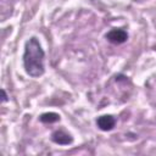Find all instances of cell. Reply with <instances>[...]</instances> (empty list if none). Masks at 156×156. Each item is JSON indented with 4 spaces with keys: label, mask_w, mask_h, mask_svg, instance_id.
I'll return each mask as SVG.
<instances>
[{
    "label": "cell",
    "mask_w": 156,
    "mask_h": 156,
    "mask_svg": "<svg viewBox=\"0 0 156 156\" xmlns=\"http://www.w3.org/2000/svg\"><path fill=\"white\" fill-rule=\"evenodd\" d=\"M23 68L32 78H39L45 73V52L35 37H30L24 44L22 56Z\"/></svg>",
    "instance_id": "1"
},
{
    "label": "cell",
    "mask_w": 156,
    "mask_h": 156,
    "mask_svg": "<svg viewBox=\"0 0 156 156\" xmlns=\"http://www.w3.org/2000/svg\"><path fill=\"white\" fill-rule=\"evenodd\" d=\"M105 38L111 44L119 45L128 40V33H127V30H124L122 28H112L105 34Z\"/></svg>",
    "instance_id": "2"
},
{
    "label": "cell",
    "mask_w": 156,
    "mask_h": 156,
    "mask_svg": "<svg viewBox=\"0 0 156 156\" xmlns=\"http://www.w3.org/2000/svg\"><path fill=\"white\" fill-rule=\"evenodd\" d=\"M116 122H117V119L112 115H102L96 118V126L102 132L112 130L116 126Z\"/></svg>",
    "instance_id": "3"
},
{
    "label": "cell",
    "mask_w": 156,
    "mask_h": 156,
    "mask_svg": "<svg viewBox=\"0 0 156 156\" xmlns=\"http://www.w3.org/2000/svg\"><path fill=\"white\" fill-rule=\"evenodd\" d=\"M51 140L57 145H69L72 144L73 138L71 134H68L63 129H58L51 134Z\"/></svg>",
    "instance_id": "4"
},
{
    "label": "cell",
    "mask_w": 156,
    "mask_h": 156,
    "mask_svg": "<svg viewBox=\"0 0 156 156\" xmlns=\"http://www.w3.org/2000/svg\"><path fill=\"white\" fill-rule=\"evenodd\" d=\"M39 121L43 122V123H55V122H58L60 121V115L56 113V112H45V113H41L40 117H39Z\"/></svg>",
    "instance_id": "5"
},
{
    "label": "cell",
    "mask_w": 156,
    "mask_h": 156,
    "mask_svg": "<svg viewBox=\"0 0 156 156\" xmlns=\"http://www.w3.org/2000/svg\"><path fill=\"white\" fill-rule=\"evenodd\" d=\"M1 93H2V102H6L9 99H7V94H6L5 89H2V90H1Z\"/></svg>",
    "instance_id": "6"
}]
</instances>
